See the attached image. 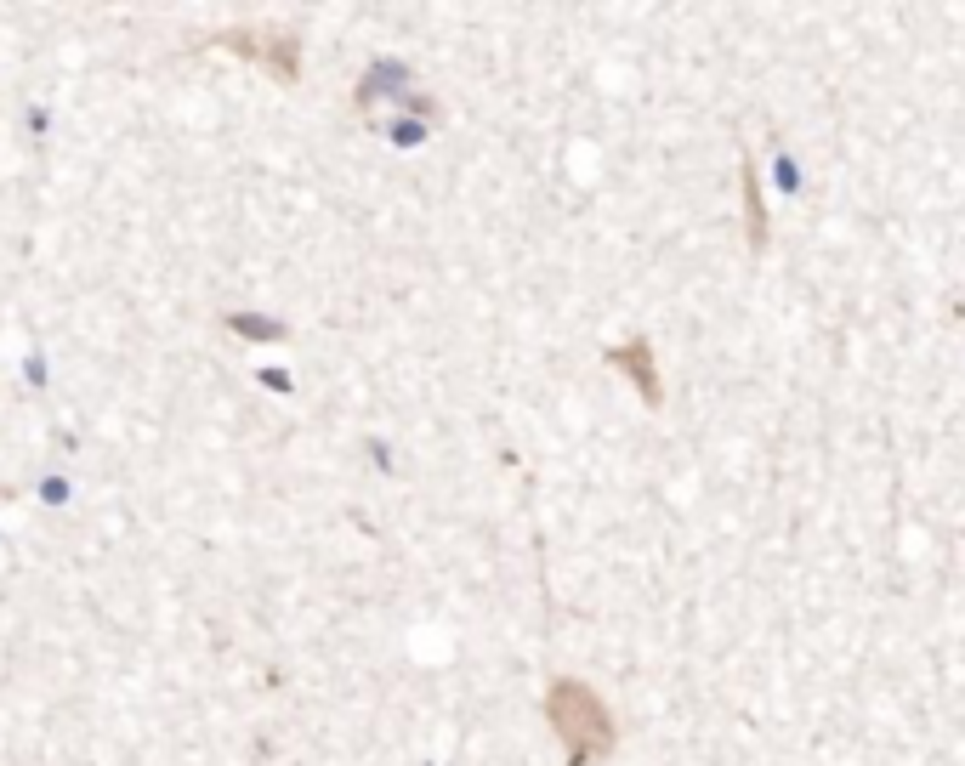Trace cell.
I'll list each match as a JSON object with an SVG mask.
<instances>
[{"mask_svg": "<svg viewBox=\"0 0 965 766\" xmlns=\"http://www.w3.org/2000/svg\"><path fill=\"white\" fill-rule=\"evenodd\" d=\"M545 721H551V738L562 744L568 766H597V761H608L614 744H619V727H614V715H608V704L574 676L551 681V693H545Z\"/></svg>", "mask_w": 965, "mask_h": 766, "instance_id": "obj_1", "label": "cell"}, {"mask_svg": "<svg viewBox=\"0 0 965 766\" xmlns=\"http://www.w3.org/2000/svg\"><path fill=\"white\" fill-rule=\"evenodd\" d=\"M608 364L631 375V386H636V392H642V403H648V409H659V403H665V381H659V364H653V347H648V341H642V335H636V341H625V347H614V352H608Z\"/></svg>", "mask_w": 965, "mask_h": 766, "instance_id": "obj_2", "label": "cell"}, {"mask_svg": "<svg viewBox=\"0 0 965 766\" xmlns=\"http://www.w3.org/2000/svg\"><path fill=\"white\" fill-rule=\"evenodd\" d=\"M744 233H750V250H767V210H761V188H755L750 159H744Z\"/></svg>", "mask_w": 965, "mask_h": 766, "instance_id": "obj_3", "label": "cell"}]
</instances>
